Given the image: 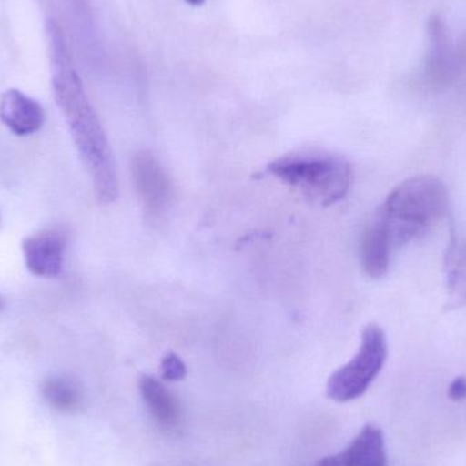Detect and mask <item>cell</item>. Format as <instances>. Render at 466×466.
<instances>
[{
  "instance_id": "4",
  "label": "cell",
  "mask_w": 466,
  "mask_h": 466,
  "mask_svg": "<svg viewBox=\"0 0 466 466\" xmlns=\"http://www.w3.org/2000/svg\"><path fill=\"white\" fill-rule=\"evenodd\" d=\"M388 359V339L377 323H370L361 334L360 347L352 360L334 371L326 385V394L336 402L358 400L382 371Z\"/></svg>"
},
{
  "instance_id": "18",
  "label": "cell",
  "mask_w": 466,
  "mask_h": 466,
  "mask_svg": "<svg viewBox=\"0 0 466 466\" xmlns=\"http://www.w3.org/2000/svg\"><path fill=\"white\" fill-rule=\"evenodd\" d=\"M0 227H2V215H0Z\"/></svg>"
},
{
  "instance_id": "1",
  "label": "cell",
  "mask_w": 466,
  "mask_h": 466,
  "mask_svg": "<svg viewBox=\"0 0 466 466\" xmlns=\"http://www.w3.org/2000/svg\"><path fill=\"white\" fill-rule=\"evenodd\" d=\"M46 32L55 100L65 115L74 147L92 180L96 198L100 204H112L119 196V180L111 145L74 68L62 29L51 21Z\"/></svg>"
},
{
  "instance_id": "12",
  "label": "cell",
  "mask_w": 466,
  "mask_h": 466,
  "mask_svg": "<svg viewBox=\"0 0 466 466\" xmlns=\"http://www.w3.org/2000/svg\"><path fill=\"white\" fill-rule=\"evenodd\" d=\"M41 397L60 415H78L86 405L84 386L70 375H52L41 383Z\"/></svg>"
},
{
  "instance_id": "16",
  "label": "cell",
  "mask_w": 466,
  "mask_h": 466,
  "mask_svg": "<svg viewBox=\"0 0 466 466\" xmlns=\"http://www.w3.org/2000/svg\"><path fill=\"white\" fill-rule=\"evenodd\" d=\"M186 2L190 3V5H199L205 2V0H186Z\"/></svg>"
},
{
  "instance_id": "7",
  "label": "cell",
  "mask_w": 466,
  "mask_h": 466,
  "mask_svg": "<svg viewBox=\"0 0 466 466\" xmlns=\"http://www.w3.org/2000/svg\"><path fill=\"white\" fill-rule=\"evenodd\" d=\"M317 466H388L382 430L367 424L345 451L319 460Z\"/></svg>"
},
{
  "instance_id": "8",
  "label": "cell",
  "mask_w": 466,
  "mask_h": 466,
  "mask_svg": "<svg viewBox=\"0 0 466 466\" xmlns=\"http://www.w3.org/2000/svg\"><path fill=\"white\" fill-rule=\"evenodd\" d=\"M44 119L46 114L40 103L21 90H7L0 97V120L15 136L37 133L43 127Z\"/></svg>"
},
{
  "instance_id": "9",
  "label": "cell",
  "mask_w": 466,
  "mask_h": 466,
  "mask_svg": "<svg viewBox=\"0 0 466 466\" xmlns=\"http://www.w3.org/2000/svg\"><path fill=\"white\" fill-rule=\"evenodd\" d=\"M390 233L380 213L367 224L360 240V263L364 273L380 279L388 273L393 249Z\"/></svg>"
},
{
  "instance_id": "2",
  "label": "cell",
  "mask_w": 466,
  "mask_h": 466,
  "mask_svg": "<svg viewBox=\"0 0 466 466\" xmlns=\"http://www.w3.org/2000/svg\"><path fill=\"white\" fill-rule=\"evenodd\" d=\"M449 194L445 183L432 175L400 183L380 207L393 247H401L429 232L445 218Z\"/></svg>"
},
{
  "instance_id": "6",
  "label": "cell",
  "mask_w": 466,
  "mask_h": 466,
  "mask_svg": "<svg viewBox=\"0 0 466 466\" xmlns=\"http://www.w3.org/2000/svg\"><path fill=\"white\" fill-rule=\"evenodd\" d=\"M67 235L57 227L33 233L22 241L25 265L37 277L52 279L62 271Z\"/></svg>"
},
{
  "instance_id": "5",
  "label": "cell",
  "mask_w": 466,
  "mask_h": 466,
  "mask_svg": "<svg viewBox=\"0 0 466 466\" xmlns=\"http://www.w3.org/2000/svg\"><path fill=\"white\" fill-rule=\"evenodd\" d=\"M134 186L149 223L157 224L166 218L172 201V180L166 167L147 150L137 153L131 160Z\"/></svg>"
},
{
  "instance_id": "13",
  "label": "cell",
  "mask_w": 466,
  "mask_h": 466,
  "mask_svg": "<svg viewBox=\"0 0 466 466\" xmlns=\"http://www.w3.org/2000/svg\"><path fill=\"white\" fill-rule=\"evenodd\" d=\"M430 54L427 74L434 84H445L453 71V56L442 19L432 15L429 22Z\"/></svg>"
},
{
  "instance_id": "14",
  "label": "cell",
  "mask_w": 466,
  "mask_h": 466,
  "mask_svg": "<svg viewBox=\"0 0 466 466\" xmlns=\"http://www.w3.org/2000/svg\"><path fill=\"white\" fill-rule=\"evenodd\" d=\"M161 375H163L164 380L177 382V380H185L187 375V367L177 353L168 352L161 360Z\"/></svg>"
},
{
  "instance_id": "11",
  "label": "cell",
  "mask_w": 466,
  "mask_h": 466,
  "mask_svg": "<svg viewBox=\"0 0 466 466\" xmlns=\"http://www.w3.org/2000/svg\"><path fill=\"white\" fill-rule=\"evenodd\" d=\"M448 301L445 311L464 309L466 306V240L453 232L443 257Z\"/></svg>"
},
{
  "instance_id": "17",
  "label": "cell",
  "mask_w": 466,
  "mask_h": 466,
  "mask_svg": "<svg viewBox=\"0 0 466 466\" xmlns=\"http://www.w3.org/2000/svg\"><path fill=\"white\" fill-rule=\"evenodd\" d=\"M5 309V300H3L2 296H0V311Z\"/></svg>"
},
{
  "instance_id": "3",
  "label": "cell",
  "mask_w": 466,
  "mask_h": 466,
  "mask_svg": "<svg viewBox=\"0 0 466 466\" xmlns=\"http://www.w3.org/2000/svg\"><path fill=\"white\" fill-rule=\"evenodd\" d=\"M268 174L300 191L309 202L328 208L342 201L352 186L350 161L323 152H300L277 158L268 166Z\"/></svg>"
},
{
  "instance_id": "10",
  "label": "cell",
  "mask_w": 466,
  "mask_h": 466,
  "mask_svg": "<svg viewBox=\"0 0 466 466\" xmlns=\"http://www.w3.org/2000/svg\"><path fill=\"white\" fill-rule=\"evenodd\" d=\"M139 393L150 416L163 430L177 429L182 421V410L177 397L152 375L139 378Z\"/></svg>"
},
{
  "instance_id": "15",
  "label": "cell",
  "mask_w": 466,
  "mask_h": 466,
  "mask_svg": "<svg viewBox=\"0 0 466 466\" xmlns=\"http://www.w3.org/2000/svg\"><path fill=\"white\" fill-rule=\"evenodd\" d=\"M449 399L451 401H462L466 399V378L459 377L451 382L448 391Z\"/></svg>"
}]
</instances>
